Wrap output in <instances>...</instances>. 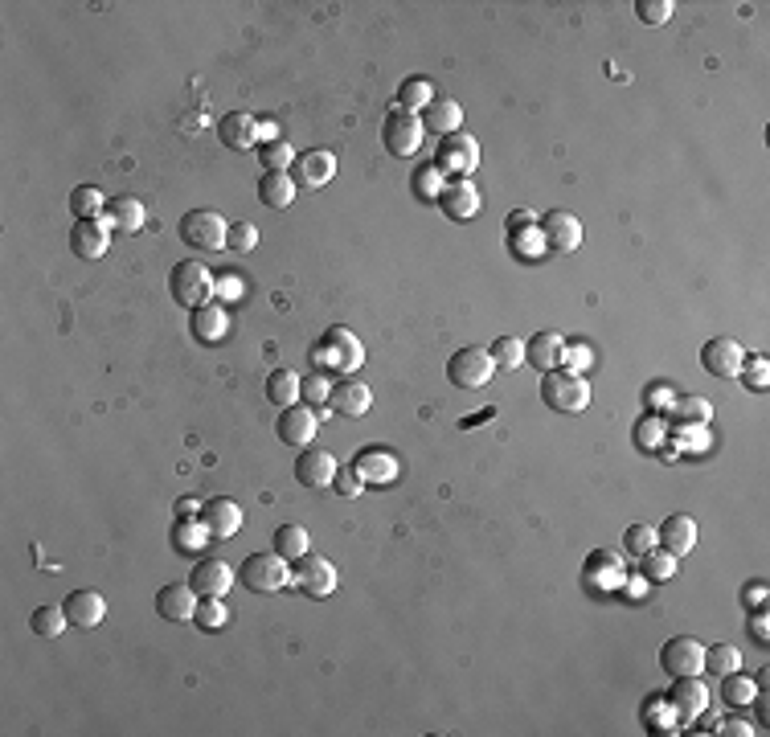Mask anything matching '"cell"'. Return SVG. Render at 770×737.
Returning <instances> with one entry per match:
<instances>
[{"label":"cell","instance_id":"3957f363","mask_svg":"<svg viewBox=\"0 0 770 737\" xmlns=\"http://www.w3.org/2000/svg\"><path fill=\"white\" fill-rule=\"evenodd\" d=\"M541 402L558 414H582L590 406V381L566 369H549L541 373Z\"/></svg>","mask_w":770,"mask_h":737},{"label":"cell","instance_id":"4dcf8cb0","mask_svg":"<svg viewBox=\"0 0 770 737\" xmlns=\"http://www.w3.org/2000/svg\"><path fill=\"white\" fill-rule=\"evenodd\" d=\"M353 467L361 471V480H365V484H390L394 475H398V459H394V455H385V451H377V447L365 451Z\"/></svg>","mask_w":770,"mask_h":737},{"label":"cell","instance_id":"2e32d148","mask_svg":"<svg viewBox=\"0 0 770 737\" xmlns=\"http://www.w3.org/2000/svg\"><path fill=\"white\" fill-rule=\"evenodd\" d=\"M369 406H373V394H369V385L357 381V377H340L328 389V410L340 414V418H365Z\"/></svg>","mask_w":770,"mask_h":737},{"label":"cell","instance_id":"ba28073f","mask_svg":"<svg viewBox=\"0 0 770 737\" xmlns=\"http://www.w3.org/2000/svg\"><path fill=\"white\" fill-rule=\"evenodd\" d=\"M537 230H541V246L549 254H570L582 246V222L570 209H549L545 218H537Z\"/></svg>","mask_w":770,"mask_h":737},{"label":"cell","instance_id":"f5cc1de1","mask_svg":"<svg viewBox=\"0 0 770 737\" xmlns=\"http://www.w3.org/2000/svg\"><path fill=\"white\" fill-rule=\"evenodd\" d=\"M521 246V254L525 258H537L545 246H541V230H525V234H512V250Z\"/></svg>","mask_w":770,"mask_h":737},{"label":"cell","instance_id":"f35d334b","mask_svg":"<svg viewBox=\"0 0 770 737\" xmlns=\"http://www.w3.org/2000/svg\"><path fill=\"white\" fill-rule=\"evenodd\" d=\"M29 627H33V635H41V639H58V635L70 627V619H66L62 606H37V611L29 615Z\"/></svg>","mask_w":770,"mask_h":737},{"label":"cell","instance_id":"9f6ffc18","mask_svg":"<svg viewBox=\"0 0 770 737\" xmlns=\"http://www.w3.org/2000/svg\"><path fill=\"white\" fill-rule=\"evenodd\" d=\"M656 435H660V422H639V443H656Z\"/></svg>","mask_w":770,"mask_h":737},{"label":"cell","instance_id":"e575fe53","mask_svg":"<svg viewBox=\"0 0 770 737\" xmlns=\"http://www.w3.org/2000/svg\"><path fill=\"white\" fill-rule=\"evenodd\" d=\"M488 357H492L496 369L517 373V369L525 365V344H521L517 336H496V340H492V349H488Z\"/></svg>","mask_w":770,"mask_h":737},{"label":"cell","instance_id":"836d02e7","mask_svg":"<svg viewBox=\"0 0 770 737\" xmlns=\"http://www.w3.org/2000/svg\"><path fill=\"white\" fill-rule=\"evenodd\" d=\"M435 103V91H431V82H426V78H406L402 86H398V107L402 111H414V115H422L426 107H431Z\"/></svg>","mask_w":770,"mask_h":737},{"label":"cell","instance_id":"11a10c76","mask_svg":"<svg viewBox=\"0 0 770 737\" xmlns=\"http://www.w3.org/2000/svg\"><path fill=\"white\" fill-rule=\"evenodd\" d=\"M742 598H746L750 606H758V611H762V606H766V582H750V586L742 590Z\"/></svg>","mask_w":770,"mask_h":737},{"label":"cell","instance_id":"ac0fdd59","mask_svg":"<svg viewBox=\"0 0 770 737\" xmlns=\"http://www.w3.org/2000/svg\"><path fill=\"white\" fill-rule=\"evenodd\" d=\"M742 361H746V349H742L734 336H713L705 349H701V365H705V373H713V377H738V373H742Z\"/></svg>","mask_w":770,"mask_h":737},{"label":"cell","instance_id":"6f0895ef","mask_svg":"<svg viewBox=\"0 0 770 737\" xmlns=\"http://www.w3.org/2000/svg\"><path fill=\"white\" fill-rule=\"evenodd\" d=\"M750 631H754V639H758V643H766V639H770V631H766V611H758V615H754Z\"/></svg>","mask_w":770,"mask_h":737},{"label":"cell","instance_id":"7402d4cb","mask_svg":"<svg viewBox=\"0 0 770 737\" xmlns=\"http://www.w3.org/2000/svg\"><path fill=\"white\" fill-rule=\"evenodd\" d=\"M103 218H107L111 234H140L148 226V205L140 197H132V193H119V197L107 201Z\"/></svg>","mask_w":770,"mask_h":737},{"label":"cell","instance_id":"44dd1931","mask_svg":"<svg viewBox=\"0 0 770 737\" xmlns=\"http://www.w3.org/2000/svg\"><path fill=\"white\" fill-rule=\"evenodd\" d=\"M62 611H66L70 627L91 631V627H99L107 619V598L99 590H74V594L62 598Z\"/></svg>","mask_w":770,"mask_h":737},{"label":"cell","instance_id":"680465c9","mask_svg":"<svg viewBox=\"0 0 770 737\" xmlns=\"http://www.w3.org/2000/svg\"><path fill=\"white\" fill-rule=\"evenodd\" d=\"M197 512V504H193V496H181V504H177V516L185 520V516H193Z\"/></svg>","mask_w":770,"mask_h":737},{"label":"cell","instance_id":"5b68a950","mask_svg":"<svg viewBox=\"0 0 770 737\" xmlns=\"http://www.w3.org/2000/svg\"><path fill=\"white\" fill-rule=\"evenodd\" d=\"M435 168L443 172V181H467V177H472V172L480 168V144L467 136V132H455V136L439 140Z\"/></svg>","mask_w":770,"mask_h":737},{"label":"cell","instance_id":"74e56055","mask_svg":"<svg viewBox=\"0 0 770 737\" xmlns=\"http://www.w3.org/2000/svg\"><path fill=\"white\" fill-rule=\"evenodd\" d=\"M742 668V652L734 643H713V647H705V672H713L717 680L721 676H730V672H738Z\"/></svg>","mask_w":770,"mask_h":737},{"label":"cell","instance_id":"30bf717a","mask_svg":"<svg viewBox=\"0 0 770 737\" xmlns=\"http://www.w3.org/2000/svg\"><path fill=\"white\" fill-rule=\"evenodd\" d=\"M492 373H496V365H492L488 349H459L447 361V377L459 389H484L492 381Z\"/></svg>","mask_w":770,"mask_h":737},{"label":"cell","instance_id":"d6a6232c","mask_svg":"<svg viewBox=\"0 0 770 737\" xmlns=\"http://www.w3.org/2000/svg\"><path fill=\"white\" fill-rule=\"evenodd\" d=\"M754 697H758V684L742 668L730 672V676H721V701L730 709H746V705H754Z\"/></svg>","mask_w":770,"mask_h":737},{"label":"cell","instance_id":"d6986e66","mask_svg":"<svg viewBox=\"0 0 770 737\" xmlns=\"http://www.w3.org/2000/svg\"><path fill=\"white\" fill-rule=\"evenodd\" d=\"M295 586L304 590L308 598H328L336 590V566L328 557H299L295 561Z\"/></svg>","mask_w":770,"mask_h":737},{"label":"cell","instance_id":"7c38bea8","mask_svg":"<svg viewBox=\"0 0 770 737\" xmlns=\"http://www.w3.org/2000/svg\"><path fill=\"white\" fill-rule=\"evenodd\" d=\"M336 455L332 451H324V447H304L299 451V459H295V480L304 484V488H312V492H320V488H332V480H336Z\"/></svg>","mask_w":770,"mask_h":737},{"label":"cell","instance_id":"4316f807","mask_svg":"<svg viewBox=\"0 0 770 737\" xmlns=\"http://www.w3.org/2000/svg\"><path fill=\"white\" fill-rule=\"evenodd\" d=\"M439 209L455 222H467L480 213V189L472 181H447L443 193H439Z\"/></svg>","mask_w":770,"mask_h":737},{"label":"cell","instance_id":"7bdbcfd3","mask_svg":"<svg viewBox=\"0 0 770 737\" xmlns=\"http://www.w3.org/2000/svg\"><path fill=\"white\" fill-rule=\"evenodd\" d=\"M259 246V226H250V222H230V234H226V250L234 254H246Z\"/></svg>","mask_w":770,"mask_h":737},{"label":"cell","instance_id":"9a60e30c","mask_svg":"<svg viewBox=\"0 0 770 737\" xmlns=\"http://www.w3.org/2000/svg\"><path fill=\"white\" fill-rule=\"evenodd\" d=\"M189 586L197 590V598H226L234 586V570L222 557H201L189 570Z\"/></svg>","mask_w":770,"mask_h":737},{"label":"cell","instance_id":"d590c367","mask_svg":"<svg viewBox=\"0 0 770 737\" xmlns=\"http://www.w3.org/2000/svg\"><path fill=\"white\" fill-rule=\"evenodd\" d=\"M308 549H312V537H308L304 525H283V529H275V553H283L287 561L308 557Z\"/></svg>","mask_w":770,"mask_h":737},{"label":"cell","instance_id":"ab89813d","mask_svg":"<svg viewBox=\"0 0 770 737\" xmlns=\"http://www.w3.org/2000/svg\"><path fill=\"white\" fill-rule=\"evenodd\" d=\"M259 164H263V172H287L295 164V152H291L287 140H263L259 144Z\"/></svg>","mask_w":770,"mask_h":737},{"label":"cell","instance_id":"4fadbf2b","mask_svg":"<svg viewBox=\"0 0 770 737\" xmlns=\"http://www.w3.org/2000/svg\"><path fill=\"white\" fill-rule=\"evenodd\" d=\"M275 435L287 443V447H312L316 435H320V418L312 406H287L275 422Z\"/></svg>","mask_w":770,"mask_h":737},{"label":"cell","instance_id":"603a6c76","mask_svg":"<svg viewBox=\"0 0 770 737\" xmlns=\"http://www.w3.org/2000/svg\"><path fill=\"white\" fill-rule=\"evenodd\" d=\"M656 545L680 561L684 553H693V545H697V520L684 516V512H672L664 525L656 529Z\"/></svg>","mask_w":770,"mask_h":737},{"label":"cell","instance_id":"277c9868","mask_svg":"<svg viewBox=\"0 0 770 737\" xmlns=\"http://www.w3.org/2000/svg\"><path fill=\"white\" fill-rule=\"evenodd\" d=\"M213 291H218V283H213L205 263L185 258V263H177L173 271H168V295H173V303H181V308H189V312L201 308V303H209Z\"/></svg>","mask_w":770,"mask_h":737},{"label":"cell","instance_id":"f546056e","mask_svg":"<svg viewBox=\"0 0 770 737\" xmlns=\"http://www.w3.org/2000/svg\"><path fill=\"white\" fill-rule=\"evenodd\" d=\"M299 385H304V381H299L295 377V369H271L267 373V402L271 406H279V410H287V406H295L299 402Z\"/></svg>","mask_w":770,"mask_h":737},{"label":"cell","instance_id":"8d00e7d4","mask_svg":"<svg viewBox=\"0 0 770 737\" xmlns=\"http://www.w3.org/2000/svg\"><path fill=\"white\" fill-rule=\"evenodd\" d=\"M70 209H74V218H78V222L103 218V213H107V197H103L95 185H78V189L70 193Z\"/></svg>","mask_w":770,"mask_h":737},{"label":"cell","instance_id":"1f68e13d","mask_svg":"<svg viewBox=\"0 0 770 737\" xmlns=\"http://www.w3.org/2000/svg\"><path fill=\"white\" fill-rule=\"evenodd\" d=\"M259 201H263L267 209H287V205L295 201V181L287 177V172H263Z\"/></svg>","mask_w":770,"mask_h":737},{"label":"cell","instance_id":"f1b7e54d","mask_svg":"<svg viewBox=\"0 0 770 737\" xmlns=\"http://www.w3.org/2000/svg\"><path fill=\"white\" fill-rule=\"evenodd\" d=\"M422 127H426V132H435V136H455L459 132V123H463V107L455 103V99H435L431 107H426L422 115Z\"/></svg>","mask_w":770,"mask_h":737},{"label":"cell","instance_id":"f907efd6","mask_svg":"<svg viewBox=\"0 0 770 737\" xmlns=\"http://www.w3.org/2000/svg\"><path fill=\"white\" fill-rule=\"evenodd\" d=\"M328 389H332V385H328V381L316 373V377H308L304 385H299V398H304V402H312V406H320V402H328Z\"/></svg>","mask_w":770,"mask_h":737},{"label":"cell","instance_id":"681fc988","mask_svg":"<svg viewBox=\"0 0 770 737\" xmlns=\"http://www.w3.org/2000/svg\"><path fill=\"white\" fill-rule=\"evenodd\" d=\"M766 369H770V365H766V357H746L738 377H746V385H750V389H758V394H762V389H766V381H770V373H766Z\"/></svg>","mask_w":770,"mask_h":737},{"label":"cell","instance_id":"5bb4252c","mask_svg":"<svg viewBox=\"0 0 770 737\" xmlns=\"http://www.w3.org/2000/svg\"><path fill=\"white\" fill-rule=\"evenodd\" d=\"M668 709L680 721H693L709 709V688L701 676H672V692H668Z\"/></svg>","mask_w":770,"mask_h":737},{"label":"cell","instance_id":"7a4b0ae2","mask_svg":"<svg viewBox=\"0 0 770 737\" xmlns=\"http://www.w3.org/2000/svg\"><path fill=\"white\" fill-rule=\"evenodd\" d=\"M312 357H316V365H324L328 373H340V377H353L357 369H361V361H365V349H361V340L349 332V328H328L324 332V340L312 349Z\"/></svg>","mask_w":770,"mask_h":737},{"label":"cell","instance_id":"9c48e42d","mask_svg":"<svg viewBox=\"0 0 770 737\" xmlns=\"http://www.w3.org/2000/svg\"><path fill=\"white\" fill-rule=\"evenodd\" d=\"M660 668L668 676H701L705 672V643L693 635H672L660 647Z\"/></svg>","mask_w":770,"mask_h":737},{"label":"cell","instance_id":"8992f818","mask_svg":"<svg viewBox=\"0 0 770 737\" xmlns=\"http://www.w3.org/2000/svg\"><path fill=\"white\" fill-rule=\"evenodd\" d=\"M177 230H181V242L193 246V250H222L226 234H230V222L218 209H189Z\"/></svg>","mask_w":770,"mask_h":737},{"label":"cell","instance_id":"c3c4849f","mask_svg":"<svg viewBox=\"0 0 770 737\" xmlns=\"http://www.w3.org/2000/svg\"><path fill=\"white\" fill-rule=\"evenodd\" d=\"M623 541H627V553L644 557V553H652V549H656V529H652V525H631Z\"/></svg>","mask_w":770,"mask_h":737},{"label":"cell","instance_id":"60d3db41","mask_svg":"<svg viewBox=\"0 0 770 737\" xmlns=\"http://www.w3.org/2000/svg\"><path fill=\"white\" fill-rule=\"evenodd\" d=\"M676 418L680 422H689V426H705L709 418H713V402H705V398H680L676 402Z\"/></svg>","mask_w":770,"mask_h":737},{"label":"cell","instance_id":"b9f144b4","mask_svg":"<svg viewBox=\"0 0 770 737\" xmlns=\"http://www.w3.org/2000/svg\"><path fill=\"white\" fill-rule=\"evenodd\" d=\"M639 561H644V574H648L652 582H664V578H672V570H676V557H672V553H664L660 545H656L652 553H644Z\"/></svg>","mask_w":770,"mask_h":737},{"label":"cell","instance_id":"816d5d0a","mask_svg":"<svg viewBox=\"0 0 770 737\" xmlns=\"http://www.w3.org/2000/svg\"><path fill=\"white\" fill-rule=\"evenodd\" d=\"M504 230L508 234H525V230H537V213L533 209H512L504 218Z\"/></svg>","mask_w":770,"mask_h":737},{"label":"cell","instance_id":"83f0119b","mask_svg":"<svg viewBox=\"0 0 770 737\" xmlns=\"http://www.w3.org/2000/svg\"><path fill=\"white\" fill-rule=\"evenodd\" d=\"M189 328H193V336H197L201 344H222L230 320H226V312L218 308V303H201V308L189 312Z\"/></svg>","mask_w":770,"mask_h":737},{"label":"cell","instance_id":"52a82bcc","mask_svg":"<svg viewBox=\"0 0 770 737\" xmlns=\"http://www.w3.org/2000/svg\"><path fill=\"white\" fill-rule=\"evenodd\" d=\"M422 136H426V127H422V119L414 115V111H402V107H394L390 115H385V123H381V140H385V148H390L394 156H418V148H422Z\"/></svg>","mask_w":770,"mask_h":737},{"label":"cell","instance_id":"f6af8a7d","mask_svg":"<svg viewBox=\"0 0 770 737\" xmlns=\"http://www.w3.org/2000/svg\"><path fill=\"white\" fill-rule=\"evenodd\" d=\"M193 623H197V627H205V631H218V627L226 623V606H222V598H201V602H197Z\"/></svg>","mask_w":770,"mask_h":737},{"label":"cell","instance_id":"db71d44e","mask_svg":"<svg viewBox=\"0 0 770 737\" xmlns=\"http://www.w3.org/2000/svg\"><path fill=\"white\" fill-rule=\"evenodd\" d=\"M717 733H725V737H746V733H758L750 721H742V717H725V721H717L713 725Z\"/></svg>","mask_w":770,"mask_h":737},{"label":"cell","instance_id":"d4e9b609","mask_svg":"<svg viewBox=\"0 0 770 737\" xmlns=\"http://www.w3.org/2000/svg\"><path fill=\"white\" fill-rule=\"evenodd\" d=\"M218 136L230 152H254L259 148V119L246 115V111H230L218 123Z\"/></svg>","mask_w":770,"mask_h":737},{"label":"cell","instance_id":"cb8c5ba5","mask_svg":"<svg viewBox=\"0 0 770 737\" xmlns=\"http://www.w3.org/2000/svg\"><path fill=\"white\" fill-rule=\"evenodd\" d=\"M566 361V340L558 332H537L525 340V365L537 369V373H549V369H562Z\"/></svg>","mask_w":770,"mask_h":737},{"label":"cell","instance_id":"7dc6e473","mask_svg":"<svg viewBox=\"0 0 770 737\" xmlns=\"http://www.w3.org/2000/svg\"><path fill=\"white\" fill-rule=\"evenodd\" d=\"M332 488H336V496H340V500H357V496H361V488H365V480H361V471H357V467H336Z\"/></svg>","mask_w":770,"mask_h":737},{"label":"cell","instance_id":"6da1fadb","mask_svg":"<svg viewBox=\"0 0 770 737\" xmlns=\"http://www.w3.org/2000/svg\"><path fill=\"white\" fill-rule=\"evenodd\" d=\"M238 582L250 594H279L295 582V566L283 553H250L238 570Z\"/></svg>","mask_w":770,"mask_h":737},{"label":"cell","instance_id":"484cf974","mask_svg":"<svg viewBox=\"0 0 770 737\" xmlns=\"http://www.w3.org/2000/svg\"><path fill=\"white\" fill-rule=\"evenodd\" d=\"M295 185H304V189H320V185H328L332 177H336V156L332 152H320V148H312V152H304V156H295Z\"/></svg>","mask_w":770,"mask_h":737},{"label":"cell","instance_id":"ee69618b","mask_svg":"<svg viewBox=\"0 0 770 737\" xmlns=\"http://www.w3.org/2000/svg\"><path fill=\"white\" fill-rule=\"evenodd\" d=\"M443 185H447V181H443V172H439L435 164H431V168H418V172H414V193H418V197H426V201H439Z\"/></svg>","mask_w":770,"mask_h":737},{"label":"cell","instance_id":"bcb514c9","mask_svg":"<svg viewBox=\"0 0 770 737\" xmlns=\"http://www.w3.org/2000/svg\"><path fill=\"white\" fill-rule=\"evenodd\" d=\"M672 0H635V17L644 21V25H664L672 21Z\"/></svg>","mask_w":770,"mask_h":737},{"label":"cell","instance_id":"e0dca14e","mask_svg":"<svg viewBox=\"0 0 770 737\" xmlns=\"http://www.w3.org/2000/svg\"><path fill=\"white\" fill-rule=\"evenodd\" d=\"M197 602L201 598H197V590L189 582H168V586L156 590V615L164 623H189L197 615Z\"/></svg>","mask_w":770,"mask_h":737},{"label":"cell","instance_id":"8fae6325","mask_svg":"<svg viewBox=\"0 0 770 737\" xmlns=\"http://www.w3.org/2000/svg\"><path fill=\"white\" fill-rule=\"evenodd\" d=\"M201 529L209 533V541H230L242 529V508L230 496H213L201 504Z\"/></svg>","mask_w":770,"mask_h":737},{"label":"cell","instance_id":"ffe728a7","mask_svg":"<svg viewBox=\"0 0 770 737\" xmlns=\"http://www.w3.org/2000/svg\"><path fill=\"white\" fill-rule=\"evenodd\" d=\"M111 246V226L107 218H87V222H74L70 230V250L74 258H82V263H95V258H103Z\"/></svg>","mask_w":770,"mask_h":737}]
</instances>
